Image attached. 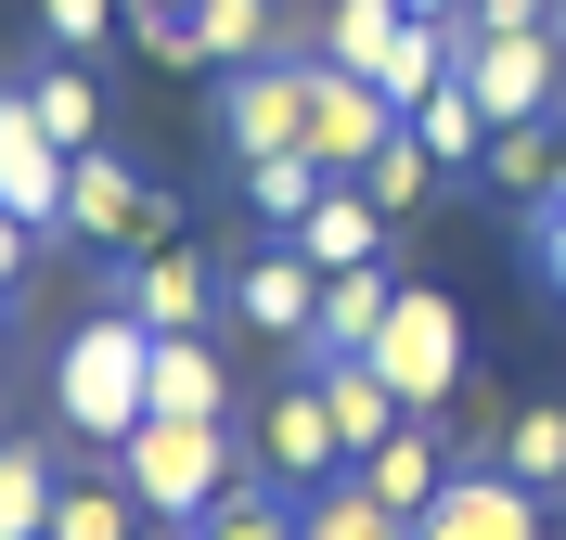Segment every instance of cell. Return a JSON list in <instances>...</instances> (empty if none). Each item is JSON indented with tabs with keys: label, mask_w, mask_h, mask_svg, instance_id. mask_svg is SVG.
Returning <instances> with one entry per match:
<instances>
[{
	"label": "cell",
	"mask_w": 566,
	"mask_h": 540,
	"mask_svg": "<svg viewBox=\"0 0 566 540\" xmlns=\"http://www.w3.org/2000/svg\"><path fill=\"white\" fill-rule=\"evenodd\" d=\"M52 399H65V425L91 437V451H129V425L155 412V335H142L129 309L77 322V335H65V373H52Z\"/></svg>",
	"instance_id": "cell-1"
},
{
	"label": "cell",
	"mask_w": 566,
	"mask_h": 540,
	"mask_svg": "<svg viewBox=\"0 0 566 540\" xmlns=\"http://www.w3.org/2000/svg\"><path fill=\"white\" fill-rule=\"evenodd\" d=\"M116 476H129V502H142V515L193 528L219 489H245V451H232V425H193V412H142V425H129V451H116Z\"/></svg>",
	"instance_id": "cell-2"
},
{
	"label": "cell",
	"mask_w": 566,
	"mask_h": 540,
	"mask_svg": "<svg viewBox=\"0 0 566 540\" xmlns=\"http://www.w3.org/2000/svg\"><path fill=\"white\" fill-rule=\"evenodd\" d=\"M360 360L399 387V412H438V399L463 387V309H451L438 284H399V309L374 322V348H360Z\"/></svg>",
	"instance_id": "cell-3"
},
{
	"label": "cell",
	"mask_w": 566,
	"mask_h": 540,
	"mask_svg": "<svg viewBox=\"0 0 566 540\" xmlns=\"http://www.w3.org/2000/svg\"><path fill=\"white\" fill-rule=\"evenodd\" d=\"M219 142L245 155H310V52H271V65H219Z\"/></svg>",
	"instance_id": "cell-4"
},
{
	"label": "cell",
	"mask_w": 566,
	"mask_h": 540,
	"mask_svg": "<svg viewBox=\"0 0 566 540\" xmlns=\"http://www.w3.org/2000/svg\"><path fill=\"white\" fill-rule=\"evenodd\" d=\"M451 77L476 91V116H490V129H528V116L566 104V52H554V39H463Z\"/></svg>",
	"instance_id": "cell-5"
},
{
	"label": "cell",
	"mask_w": 566,
	"mask_h": 540,
	"mask_svg": "<svg viewBox=\"0 0 566 540\" xmlns=\"http://www.w3.org/2000/svg\"><path fill=\"white\" fill-rule=\"evenodd\" d=\"M219 296H232V322H245V335H271V348H296V360H310V335H322V271L283 245V232H271V245H258Z\"/></svg>",
	"instance_id": "cell-6"
},
{
	"label": "cell",
	"mask_w": 566,
	"mask_h": 540,
	"mask_svg": "<svg viewBox=\"0 0 566 540\" xmlns=\"http://www.w3.org/2000/svg\"><path fill=\"white\" fill-rule=\"evenodd\" d=\"M412 540H554V502H541V489H515L502 464H463L451 489L412 515Z\"/></svg>",
	"instance_id": "cell-7"
},
{
	"label": "cell",
	"mask_w": 566,
	"mask_h": 540,
	"mask_svg": "<svg viewBox=\"0 0 566 540\" xmlns=\"http://www.w3.org/2000/svg\"><path fill=\"white\" fill-rule=\"evenodd\" d=\"M387 129H399V104H387V91H374V77H348V65H322V52H310V155H322V168H335V180H360Z\"/></svg>",
	"instance_id": "cell-8"
},
{
	"label": "cell",
	"mask_w": 566,
	"mask_h": 540,
	"mask_svg": "<svg viewBox=\"0 0 566 540\" xmlns=\"http://www.w3.org/2000/svg\"><path fill=\"white\" fill-rule=\"evenodd\" d=\"M116 309H129L142 335H207V309H219V271H207V257H193V245L168 232V245H142V257H129Z\"/></svg>",
	"instance_id": "cell-9"
},
{
	"label": "cell",
	"mask_w": 566,
	"mask_h": 540,
	"mask_svg": "<svg viewBox=\"0 0 566 540\" xmlns=\"http://www.w3.org/2000/svg\"><path fill=\"white\" fill-rule=\"evenodd\" d=\"M65 232H91V245H129V257H142V245H168V207H155L116 155H77V168H65Z\"/></svg>",
	"instance_id": "cell-10"
},
{
	"label": "cell",
	"mask_w": 566,
	"mask_h": 540,
	"mask_svg": "<svg viewBox=\"0 0 566 540\" xmlns=\"http://www.w3.org/2000/svg\"><path fill=\"white\" fill-rule=\"evenodd\" d=\"M65 168H77V155L39 129V104H27V91H0V207L27 219V232H39V219H65Z\"/></svg>",
	"instance_id": "cell-11"
},
{
	"label": "cell",
	"mask_w": 566,
	"mask_h": 540,
	"mask_svg": "<svg viewBox=\"0 0 566 540\" xmlns=\"http://www.w3.org/2000/svg\"><path fill=\"white\" fill-rule=\"evenodd\" d=\"M360 489H374V502H387V515H424V502H438V489H451V476H463V437H438V425H424V412H412V425H399L387 437V451H360Z\"/></svg>",
	"instance_id": "cell-12"
},
{
	"label": "cell",
	"mask_w": 566,
	"mask_h": 540,
	"mask_svg": "<svg viewBox=\"0 0 566 540\" xmlns=\"http://www.w3.org/2000/svg\"><path fill=\"white\" fill-rule=\"evenodd\" d=\"M258 451H271V476H283V489H322V476H348V437H335L322 387H283L271 412H258Z\"/></svg>",
	"instance_id": "cell-13"
},
{
	"label": "cell",
	"mask_w": 566,
	"mask_h": 540,
	"mask_svg": "<svg viewBox=\"0 0 566 540\" xmlns=\"http://www.w3.org/2000/svg\"><path fill=\"white\" fill-rule=\"evenodd\" d=\"M310 387H322V412H335V437H348V464H360V451H387V437L412 425V412H399V387H387V373H374L360 348L310 360Z\"/></svg>",
	"instance_id": "cell-14"
},
{
	"label": "cell",
	"mask_w": 566,
	"mask_h": 540,
	"mask_svg": "<svg viewBox=\"0 0 566 540\" xmlns=\"http://www.w3.org/2000/svg\"><path fill=\"white\" fill-rule=\"evenodd\" d=\"M399 309V284H387V257H360V271H322V335H310V360H335V348H374V322Z\"/></svg>",
	"instance_id": "cell-15"
},
{
	"label": "cell",
	"mask_w": 566,
	"mask_h": 540,
	"mask_svg": "<svg viewBox=\"0 0 566 540\" xmlns=\"http://www.w3.org/2000/svg\"><path fill=\"white\" fill-rule=\"evenodd\" d=\"M155 412L232 425V373H219V348H207V335H155Z\"/></svg>",
	"instance_id": "cell-16"
},
{
	"label": "cell",
	"mask_w": 566,
	"mask_h": 540,
	"mask_svg": "<svg viewBox=\"0 0 566 540\" xmlns=\"http://www.w3.org/2000/svg\"><path fill=\"white\" fill-rule=\"evenodd\" d=\"M283 245L310 257V271H360V257H387V245H374V193H360V180H335V193H322Z\"/></svg>",
	"instance_id": "cell-17"
},
{
	"label": "cell",
	"mask_w": 566,
	"mask_h": 540,
	"mask_svg": "<svg viewBox=\"0 0 566 540\" xmlns=\"http://www.w3.org/2000/svg\"><path fill=\"white\" fill-rule=\"evenodd\" d=\"M490 180H502V193H528V207H566V116L490 129Z\"/></svg>",
	"instance_id": "cell-18"
},
{
	"label": "cell",
	"mask_w": 566,
	"mask_h": 540,
	"mask_svg": "<svg viewBox=\"0 0 566 540\" xmlns=\"http://www.w3.org/2000/svg\"><path fill=\"white\" fill-rule=\"evenodd\" d=\"M180 39H193V65H271V0H193L180 13Z\"/></svg>",
	"instance_id": "cell-19"
},
{
	"label": "cell",
	"mask_w": 566,
	"mask_h": 540,
	"mask_svg": "<svg viewBox=\"0 0 566 540\" xmlns=\"http://www.w3.org/2000/svg\"><path fill=\"white\" fill-rule=\"evenodd\" d=\"M399 129H412L438 168H490V116H476V91H463V77H438V91L399 116Z\"/></svg>",
	"instance_id": "cell-20"
},
{
	"label": "cell",
	"mask_w": 566,
	"mask_h": 540,
	"mask_svg": "<svg viewBox=\"0 0 566 540\" xmlns=\"http://www.w3.org/2000/svg\"><path fill=\"white\" fill-rule=\"evenodd\" d=\"M296 540H412V515H387L360 476H322L310 502H296Z\"/></svg>",
	"instance_id": "cell-21"
},
{
	"label": "cell",
	"mask_w": 566,
	"mask_h": 540,
	"mask_svg": "<svg viewBox=\"0 0 566 540\" xmlns=\"http://www.w3.org/2000/svg\"><path fill=\"white\" fill-rule=\"evenodd\" d=\"M52 451L39 437H0V540H52Z\"/></svg>",
	"instance_id": "cell-22"
},
{
	"label": "cell",
	"mask_w": 566,
	"mask_h": 540,
	"mask_svg": "<svg viewBox=\"0 0 566 540\" xmlns=\"http://www.w3.org/2000/svg\"><path fill=\"white\" fill-rule=\"evenodd\" d=\"M27 104H39V129H52L65 155H91V142H104V91H91V65H77V52L27 77Z\"/></svg>",
	"instance_id": "cell-23"
},
{
	"label": "cell",
	"mask_w": 566,
	"mask_h": 540,
	"mask_svg": "<svg viewBox=\"0 0 566 540\" xmlns=\"http://www.w3.org/2000/svg\"><path fill=\"white\" fill-rule=\"evenodd\" d=\"M322 193H335V168H322V155H258V168H245V207H258V232H296V219H310Z\"/></svg>",
	"instance_id": "cell-24"
},
{
	"label": "cell",
	"mask_w": 566,
	"mask_h": 540,
	"mask_svg": "<svg viewBox=\"0 0 566 540\" xmlns=\"http://www.w3.org/2000/svg\"><path fill=\"white\" fill-rule=\"evenodd\" d=\"M490 464L515 476V489H541V502H554V489H566V412H554V399H528V412L502 425V451H490Z\"/></svg>",
	"instance_id": "cell-25"
},
{
	"label": "cell",
	"mask_w": 566,
	"mask_h": 540,
	"mask_svg": "<svg viewBox=\"0 0 566 540\" xmlns=\"http://www.w3.org/2000/svg\"><path fill=\"white\" fill-rule=\"evenodd\" d=\"M52 540H142L129 476H65V489H52Z\"/></svg>",
	"instance_id": "cell-26"
},
{
	"label": "cell",
	"mask_w": 566,
	"mask_h": 540,
	"mask_svg": "<svg viewBox=\"0 0 566 540\" xmlns=\"http://www.w3.org/2000/svg\"><path fill=\"white\" fill-rule=\"evenodd\" d=\"M424 180H438V155H424L412 129H387V142H374V168H360V193H374V219H412Z\"/></svg>",
	"instance_id": "cell-27"
},
{
	"label": "cell",
	"mask_w": 566,
	"mask_h": 540,
	"mask_svg": "<svg viewBox=\"0 0 566 540\" xmlns=\"http://www.w3.org/2000/svg\"><path fill=\"white\" fill-rule=\"evenodd\" d=\"M193 540H296V502H271V489H219V502L193 515Z\"/></svg>",
	"instance_id": "cell-28"
},
{
	"label": "cell",
	"mask_w": 566,
	"mask_h": 540,
	"mask_svg": "<svg viewBox=\"0 0 566 540\" xmlns=\"http://www.w3.org/2000/svg\"><path fill=\"white\" fill-rule=\"evenodd\" d=\"M554 0H463V39H541Z\"/></svg>",
	"instance_id": "cell-29"
},
{
	"label": "cell",
	"mask_w": 566,
	"mask_h": 540,
	"mask_svg": "<svg viewBox=\"0 0 566 540\" xmlns=\"http://www.w3.org/2000/svg\"><path fill=\"white\" fill-rule=\"evenodd\" d=\"M116 13H129V0H39V27L65 39V52H91V39L116 27Z\"/></svg>",
	"instance_id": "cell-30"
},
{
	"label": "cell",
	"mask_w": 566,
	"mask_h": 540,
	"mask_svg": "<svg viewBox=\"0 0 566 540\" xmlns=\"http://www.w3.org/2000/svg\"><path fill=\"white\" fill-rule=\"evenodd\" d=\"M528 257H541V284L566 296V207H541V245H528Z\"/></svg>",
	"instance_id": "cell-31"
},
{
	"label": "cell",
	"mask_w": 566,
	"mask_h": 540,
	"mask_svg": "<svg viewBox=\"0 0 566 540\" xmlns=\"http://www.w3.org/2000/svg\"><path fill=\"white\" fill-rule=\"evenodd\" d=\"M13 271H27V219L0 207V296H13Z\"/></svg>",
	"instance_id": "cell-32"
},
{
	"label": "cell",
	"mask_w": 566,
	"mask_h": 540,
	"mask_svg": "<svg viewBox=\"0 0 566 540\" xmlns=\"http://www.w3.org/2000/svg\"><path fill=\"white\" fill-rule=\"evenodd\" d=\"M399 13H424V27H463V0H399Z\"/></svg>",
	"instance_id": "cell-33"
},
{
	"label": "cell",
	"mask_w": 566,
	"mask_h": 540,
	"mask_svg": "<svg viewBox=\"0 0 566 540\" xmlns=\"http://www.w3.org/2000/svg\"><path fill=\"white\" fill-rule=\"evenodd\" d=\"M142 13H193V0H129V27H142Z\"/></svg>",
	"instance_id": "cell-34"
},
{
	"label": "cell",
	"mask_w": 566,
	"mask_h": 540,
	"mask_svg": "<svg viewBox=\"0 0 566 540\" xmlns=\"http://www.w3.org/2000/svg\"><path fill=\"white\" fill-rule=\"evenodd\" d=\"M541 39H554V52H566V0H554V27H541Z\"/></svg>",
	"instance_id": "cell-35"
},
{
	"label": "cell",
	"mask_w": 566,
	"mask_h": 540,
	"mask_svg": "<svg viewBox=\"0 0 566 540\" xmlns=\"http://www.w3.org/2000/svg\"><path fill=\"white\" fill-rule=\"evenodd\" d=\"M0 373H13V335H0Z\"/></svg>",
	"instance_id": "cell-36"
}]
</instances>
